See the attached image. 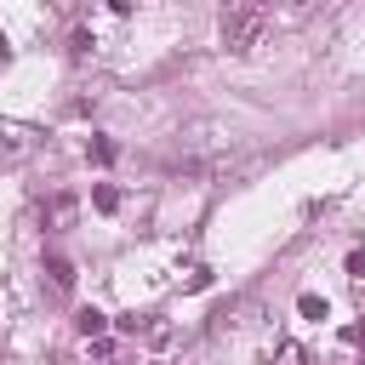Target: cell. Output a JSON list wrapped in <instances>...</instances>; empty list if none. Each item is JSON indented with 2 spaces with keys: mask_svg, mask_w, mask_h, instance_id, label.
Returning a JSON list of instances; mask_svg holds the SVG:
<instances>
[{
  "mask_svg": "<svg viewBox=\"0 0 365 365\" xmlns=\"http://www.w3.org/2000/svg\"><path fill=\"white\" fill-rule=\"evenodd\" d=\"M262 29H268V11L262 6H228L222 11V46L228 51H251L262 40Z\"/></svg>",
  "mask_w": 365,
  "mask_h": 365,
  "instance_id": "obj_1",
  "label": "cell"
},
{
  "mask_svg": "<svg viewBox=\"0 0 365 365\" xmlns=\"http://www.w3.org/2000/svg\"><path fill=\"white\" fill-rule=\"evenodd\" d=\"M46 274H51L57 291H74V262L68 257H46Z\"/></svg>",
  "mask_w": 365,
  "mask_h": 365,
  "instance_id": "obj_2",
  "label": "cell"
},
{
  "mask_svg": "<svg viewBox=\"0 0 365 365\" xmlns=\"http://www.w3.org/2000/svg\"><path fill=\"white\" fill-rule=\"evenodd\" d=\"M74 325H80V336H103V331H108V314H103V308H80Z\"/></svg>",
  "mask_w": 365,
  "mask_h": 365,
  "instance_id": "obj_3",
  "label": "cell"
},
{
  "mask_svg": "<svg viewBox=\"0 0 365 365\" xmlns=\"http://www.w3.org/2000/svg\"><path fill=\"white\" fill-rule=\"evenodd\" d=\"M91 205H97L103 217H114V211H120V188H114V182H97V188H91Z\"/></svg>",
  "mask_w": 365,
  "mask_h": 365,
  "instance_id": "obj_4",
  "label": "cell"
},
{
  "mask_svg": "<svg viewBox=\"0 0 365 365\" xmlns=\"http://www.w3.org/2000/svg\"><path fill=\"white\" fill-rule=\"evenodd\" d=\"M297 314H302V319H325V297L302 291V297H297Z\"/></svg>",
  "mask_w": 365,
  "mask_h": 365,
  "instance_id": "obj_5",
  "label": "cell"
},
{
  "mask_svg": "<svg viewBox=\"0 0 365 365\" xmlns=\"http://www.w3.org/2000/svg\"><path fill=\"white\" fill-rule=\"evenodd\" d=\"M51 222H57V228H68V222H74V200H68V194H57V200H51Z\"/></svg>",
  "mask_w": 365,
  "mask_h": 365,
  "instance_id": "obj_6",
  "label": "cell"
},
{
  "mask_svg": "<svg viewBox=\"0 0 365 365\" xmlns=\"http://www.w3.org/2000/svg\"><path fill=\"white\" fill-rule=\"evenodd\" d=\"M91 160H97V165H108V160H114V143H108V137H97V143H91Z\"/></svg>",
  "mask_w": 365,
  "mask_h": 365,
  "instance_id": "obj_7",
  "label": "cell"
},
{
  "mask_svg": "<svg viewBox=\"0 0 365 365\" xmlns=\"http://www.w3.org/2000/svg\"><path fill=\"white\" fill-rule=\"evenodd\" d=\"M279 365H302V348L297 342H279Z\"/></svg>",
  "mask_w": 365,
  "mask_h": 365,
  "instance_id": "obj_8",
  "label": "cell"
},
{
  "mask_svg": "<svg viewBox=\"0 0 365 365\" xmlns=\"http://www.w3.org/2000/svg\"><path fill=\"white\" fill-rule=\"evenodd\" d=\"M348 274H354V279H365V251H348Z\"/></svg>",
  "mask_w": 365,
  "mask_h": 365,
  "instance_id": "obj_9",
  "label": "cell"
},
{
  "mask_svg": "<svg viewBox=\"0 0 365 365\" xmlns=\"http://www.w3.org/2000/svg\"><path fill=\"white\" fill-rule=\"evenodd\" d=\"M354 342H359V348H365V331H359V336H354Z\"/></svg>",
  "mask_w": 365,
  "mask_h": 365,
  "instance_id": "obj_10",
  "label": "cell"
}]
</instances>
